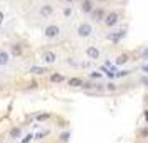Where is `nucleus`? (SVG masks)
Returning <instances> with one entry per match:
<instances>
[{
    "instance_id": "1",
    "label": "nucleus",
    "mask_w": 148,
    "mask_h": 143,
    "mask_svg": "<svg viewBox=\"0 0 148 143\" xmlns=\"http://www.w3.org/2000/svg\"><path fill=\"white\" fill-rule=\"evenodd\" d=\"M58 34H60V27L58 25H47L45 27V30H43V35L47 37V38H55V37H58Z\"/></svg>"
},
{
    "instance_id": "2",
    "label": "nucleus",
    "mask_w": 148,
    "mask_h": 143,
    "mask_svg": "<svg viewBox=\"0 0 148 143\" xmlns=\"http://www.w3.org/2000/svg\"><path fill=\"white\" fill-rule=\"evenodd\" d=\"M103 22H105V25H107L108 28H110V27H115V25L118 23V14H116V12H110V14L105 15Z\"/></svg>"
},
{
    "instance_id": "3",
    "label": "nucleus",
    "mask_w": 148,
    "mask_h": 143,
    "mask_svg": "<svg viewBox=\"0 0 148 143\" xmlns=\"http://www.w3.org/2000/svg\"><path fill=\"white\" fill-rule=\"evenodd\" d=\"M92 32H93V28H92L90 23H82L78 27V35L80 37H88V35H92Z\"/></svg>"
},
{
    "instance_id": "4",
    "label": "nucleus",
    "mask_w": 148,
    "mask_h": 143,
    "mask_svg": "<svg viewBox=\"0 0 148 143\" xmlns=\"http://www.w3.org/2000/svg\"><path fill=\"white\" fill-rule=\"evenodd\" d=\"M90 14H92V17H93V20H97V22H101L103 18H105V10H103L101 7L93 8V10H92Z\"/></svg>"
},
{
    "instance_id": "5",
    "label": "nucleus",
    "mask_w": 148,
    "mask_h": 143,
    "mask_svg": "<svg viewBox=\"0 0 148 143\" xmlns=\"http://www.w3.org/2000/svg\"><path fill=\"white\" fill-rule=\"evenodd\" d=\"M87 57L92 58V60H97V58H100V50L97 47H88L87 48Z\"/></svg>"
},
{
    "instance_id": "6",
    "label": "nucleus",
    "mask_w": 148,
    "mask_h": 143,
    "mask_svg": "<svg viewBox=\"0 0 148 143\" xmlns=\"http://www.w3.org/2000/svg\"><path fill=\"white\" fill-rule=\"evenodd\" d=\"M123 37H125V30H118V32H113V34L108 35V38L113 42V43H118Z\"/></svg>"
},
{
    "instance_id": "7",
    "label": "nucleus",
    "mask_w": 148,
    "mask_h": 143,
    "mask_svg": "<svg viewBox=\"0 0 148 143\" xmlns=\"http://www.w3.org/2000/svg\"><path fill=\"white\" fill-rule=\"evenodd\" d=\"M93 10V2L92 0H82V12L83 14H90Z\"/></svg>"
},
{
    "instance_id": "8",
    "label": "nucleus",
    "mask_w": 148,
    "mask_h": 143,
    "mask_svg": "<svg viewBox=\"0 0 148 143\" xmlns=\"http://www.w3.org/2000/svg\"><path fill=\"white\" fill-rule=\"evenodd\" d=\"M43 62L48 63V65H52V63L57 62V55L53 52H43Z\"/></svg>"
},
{
    "instance_id": "9",
    "label": "nucleus",
    "mask_w": 148,
    "mask_h": 143,
    "mask_svg": "<svg viewBox=\"0 0 148 143\" xmlns=\"http://www.w3.org/2000/svg\"><path fill=\"white\" fill-rule=\"evenodd\" d=\"M52 14H53V7H52V5L45 3V5H42L40 7V15L42 17H50Z\"/></svg>"
},
{
    "instance_id": "10",
    "label": "nucleus",
    "mask_w": 148,
    "mask_h": 143,
    "mask_svg": "<svg viewBox=\"0 0 148 143\" xmlns=\"http://www.w3.org/2000/svg\"><path fill=\"white\" fill-rule=\"evenodd\" d=\"M10 53L14 55V57H22V55H23V48H22V45H18V43L12 45V48H10Z\"/></svg>"
},
{
    "instance_id": "11",
    "label": "nucleus",
    "mask_w": 148,
    "mask_h": 143,
    "mask_svg": "<svg viewBox=\"0 0 148 143\" xmlns=\"http://www.w3.org/2000/svg\"><path fill=\"white\" fill-rule=\"evenodd\" d=\"M8 60H10V55L5 52V50H0V67H3V65H7Z\"/></svg>"
},
{
    "instance_id": "12",
    "label": "nucleus",
    "mask_w": 148,
    "mask_h": 143,
    "mask_svg": "<svg viewBox=\"0 0 148 143\" xmlns=\"http://www.w3.org/2000/svg\"><path fill=\"white\" fill-rule=\"evenodd\" d=\"M47 72L45 67H30V73H35V75H43Z\"/></svg>"
},
{
    "instance_id": "13",
    "label": "nucleus",
    "mask_w": 148,
    "mask_h": 143,
    "mask_svg": "<svg viewBox=\"0 0 148 143\" xmlns=\"http://www.w3.org/2000/svg\"><path fill=\"white\" fill-rule=\"evenodd\" d=\"M128 60H130V58H128V55H127V53H121L120 57L116 58V62H115V63H116V65L120 67V65H125V63H127Z\"/></svg>"
},
{
    "instance_id": "14",
    "label": "nucleus",
    "mask_w": 148,
    "mask_h": 143,
    "mask_svg": "<svg viewBox=\"0 0 148 143\" xmlns=\"http://www.w3.org/2000/svg\"><path fill=\"white\" fill-rule=\"evenodd\" d=\"M63 80H65V78H63V75H60V73H53V75L50 77V82L52 83H62Z\"/></svg>"
},
{
    "instance_id": "15",
    "label": "nucleus",
    "mask_w": 148,
    "mask_h": 143,
    "mask_svg": "<svg viewBox=\"0 0 148 143\" xmlns=\"http://www.w3.org/2000/svg\"><path fill=\"white\" fill-rule=\"evenodd\" d=\"M82 78H77V77H75V78H70V80H68V85H70V87H82Z\"/></svg>"
},
{
    "instance_id": "16",
    "label": "nucleus",
    "mask_w": 148,
    "mask_h": 143,
    "mask_svg": "<svg viewBox=\"0 0 148 143\" xmlns=\"http://www.w3.org/2000/svg\"><path fill=\"white\" fill-rule=\"evenodd\" d=\"M20 128H12L10 130V138H18V136H20Z\"/></svg>"
},
{
    "instance_id": "17",
    "label": "nucleus",
    "mask_w": 148,
    "mask_h": 143,
    "mask_svg": "<svg viewBox=\"0 0 148 143\" xmlns=\"http://www.w3.org/2000/svg\"><path fill=\"white\" fill-rule=\"evenodd\" d=\"M47 135H48V130H45V131H38V133H37L34 138H35V140H42L43 136H47Z\"/></svg>"
},
{
    "instance_id": "18",
    "label": "nucleus",
    "mask_w": 148,
    "mask_h": 143,
    "mask_svg": "<svg viewBox=\"0 0 148 143\" xmlns=\"http://www.w3.org/2000/svg\"><path fill=\"white\" fill-rule=\"evenodd\" d=\"M48 118H50V113H40V115H37L38 122H43V120H48Z\"/></svg>"
},
{
    "instance_id": "19",
    "label": "nucleus",
    "mask_w": 148,
    "mask_h": 143,
    "mask_svg": "<svg viewBox=\"0 0 148 143\" xmlns=\"http://www.w3.org/2000/svg\"><path fill=\"white\" fill-rule=\"evenodd\" d=\"M60 140L62 142H68V140H70V131H63L60 135Z\"/></svg>"
},
{
    "instance_id": "20",
    "label": "nucleus",
    "mask_w": 148,
    "mask_h": 143,
    "mask_svg": "<svg viewBox=\"0 0 148 143\" xmlns=\"http://www.w3.org/2000/svg\"><path fill=\"white\" fill-rule=\"evenodd\" d=\"M130 75V70H121V72H115V77H127Z\"/></svg>"
},
{
    "instance_id": "21",
    "label": "nucleus",
    "mask_w": 148,
    "mask_h": 143,
    "mask_svg": "<svg viewBox=\"0 0 148 143\" xmlns=\"http://www.w3.org/2000/svg\"><path fill=\"white\" fill-rule=\"evenodd\" d=\"M32 138H34V135H32V133H28L25 138H22V143H30V140H32Z\"/></svg>"
},
{
    "instance_id": "22",
    "label": "nucleus",
    "mask_w": 148,
    "mask_h": 143,
    "mask_svg": "<svg viewBox=\"0 0 148 143\" xmlns=\"http://www.w3.org/2000/svg\"><path fill=\"white\" fill-rule=\"evenodd\" d=\"M141 136H145V138H148V127H145V128H141Z\"/></svg>"
},
{
    "instance_id": "23",
    "label": "nucleus",
    "mask_w": 148,
    "mask_h": 143,
    "mask_svg": "<svg viewBox=\"0 0 148 143\" xmlns=\"http://www.w3.org/2000/svg\"><path fill=\"white\" fill-rule=\"evenodd\" d=\"M63 15H65V17H70V15H72V8L67 7L65 10H63Z\"/></svg>"
},
{
    "instance_id": "24",
    "label": "nucleus",
    "mask_w": 148,
    "mask_h": 143,
    "mask_svg": "<svg viewBox=\"0 0 148 143\" xmlns=\"http://www.w3.org/2000/svg\"><path fill=\"white\" fill-rule=\"evenodd\" d=\"M107 88L110 90V92H113V90L116 88V87H115V83H112V82H110V83H108V85H107Z\"/></svg>"
},
{
    "instance_id": "25",
    "label": "nucleus",
    "mask_w": 148,
    "mask_h": 143,
    "mask_svg": "<svg viewBox=\"0 0 148 143\" xmlns=\"http://www.w3.org/2000/svg\"><path fill=\"white\" fill-rule=\"evenodd\" d=\"M141 58L148 60V48H145V50H143V53H141Z\"/></svg>"
},
{
    "instance_id": "26",
    "label": "nucleus",
    "mask_w": 148,
    "mask_h": 143,
    "mask_svg": "<svg viewBox=\"0 0 148 143\" xmlns=\"http://www.w3.org/2000/svg\"><path fill=\"white\" fill-rule=\"evenodd\" d=\"M141 83H143V85H147L148 87V77H141V80H140Z\"/></svg>"
},
{
    "instance_id": "27",
    "label": "nucleus",
    "mask_w": 148,
    "mask_h": 143,
    "mask_svg": "<svg viewBox=\"0 0 148 143\" xmlns=\"http://www.w3.org/2000/svg\"><path fill=\"white\" fill-rule=\"evenodd\" d=\"M90 77H92V78H100V77H101V73H98V72H97V73H92Z\"/></svg>"
},
{
    "instance_id": "28",
    "label": "nucleus",
    "mask_w": 148,
    "mask_h": 143,
    "mask_svg": "<svg viewBox=\"0 0 148 143\" xmlns=\"http://www.w3.org/2000/svg\"><path fill=\"white\" fill-rule=\"evenodd\" d=\"M3 23V12H0V25Z\"/></svg>"
},
{
    "instance_id": "29",
    "label": "nucleus",
    "mask_w": 148,
    "mask_h": 143,
    "mask_svg": "<svg viewBox=\"0 0 148 143\" xmlns=\"http://www.w3.org/2000/svg\"><path fill=\"white\" fill-rule=\"evenodd\" d=\"M145 122L148 123V110H145Z\"/></svg>"
},
{
    "instance_id": "30",
    "label": "nucleus",
    "mask_w": 148,
    "mask_h": 143,
    "mask_svg": "<svg viewBox=\"0 0 148 143\" xmlns=\"http://www.w3.org/2000/svg\"><path fill=\"white\" fill-rule=\"evenodd\" d=\"M143 72H145V73L148 75V65H145V67H143Z\"/></svg>"
},
{
    "instance_id": "31",
    "label": "nucleus",
    "mask_w": 148,
    "mask_h": 143,
    "mask_svg": "<svg viewBox=\"0 0 148 143\" xmlns=\"http://www.w3.org/2000/svg\"><path fill=\"white\" fill-rule=\"evenodd\" d=\"M101 2H105V0H101Z\"/></svg>"
}]
</instances>
